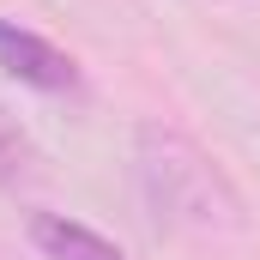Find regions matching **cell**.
Returning <instances> with one entry per match:
<instances>
[{
    "label": "cell",
    "instance_id": "7a4b0ae2",
    "mask_svg": "<svg viewBox=\"0 0 260 260\" xmlns=\"http://www.w3.org/2000/svg\"><path fill=\"white\" fill-rule=\"evenodd\" d=\"M0 73L18 79V85H30V91H43V97H79L85 91L79 61L67 49H55L49 37L12 24V18H0Z\"/></svg>",
    "mask_w": 260,
    "mask_h": 260
},
{
    "label": "cell",
    "instance_id": "3957f363",
    "mask_svg": "<svg viewBox=\"0 0 260 260\" xmlns=\"http://www.w3.org/2000/svg\"><path fill=\"white\" fill-rule=\"evenodd\" d=\"M30 242L43 260H127L103 230H91L67 212H30Z\"/></svg>",
    "mask_w": 260,
    "mask_h": 260
},
{
    "label": "cell",
    "instance_id": "6da1fadb",
    "mask_svg": "<svg viewBox=\"0 0 260 260\" xmlns=\"http://www.w3.org/2000/svg\"><path fill=\"white\" fill-rule=\"evenodd\" d=\"M133 176H139V194L151 206V218L170 224V230H200V236L218 230L224 236V230L248 224L242 194L230 188L218 157H206L182 127L139 121V133H133Z\"/></svg>",
    "mask_w": 260,
    "mask_h": 260
},
{
    "label": "cell",
    "instance_id": "277c9868",
    "mask_svg": "<svg viewBox=\"0 0 260 260\" xmlns=\"http://www.w3.org/2000/svg\"><path fill=\"white\" fill-rule=\"evenodd\" d=\"M37 176H43V157H37L30 133L18 127V115H6V109H0V188H6V194H18V188H30Z\"/></svg>",
    "mask_w": 260,
    "mask_h": 260
}]
</instances>
